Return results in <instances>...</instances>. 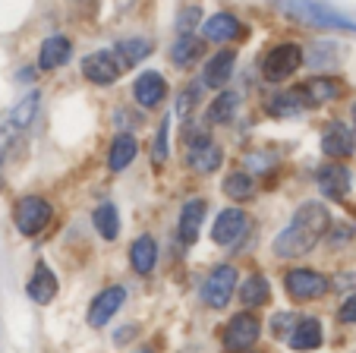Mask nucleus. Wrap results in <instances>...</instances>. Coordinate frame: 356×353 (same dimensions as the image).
I'll use <instances>...</instances> for the list:
<instances>
[{
  "mask_svg": "<svg viewBox=\"0 0 356 353\" xmlns=\"http://www.w3.org/2000/svg\"><path fill=\"white\" fill-rule=\"evenodd\" d=\"M259 340V322L252 313H236L234 319H230L227 331H224V347L234 353H243L249 350V347Z\"/></svg>",
  "mask_w": 356,
  "mask_h": 353,
  "instance_id": "6",
  "label": "nucleus"
},
{
  "mask_svg": "<svg viewBox=\"0 0 356 353\" xmlns=\"http://www.w3.org/2000/svg\"><path fill=\"white\" fill-rule=\"evenodd\" d=\"M189 164L202 173L218 171V167H221V148H218L205 133L189 136Z\"/></svg>",
  "mask_w": 356,
  "mask_h": 353,
  "instance_id": "10",
  "label": "nucleus"
},
{
  "mask_svg": "<svg viewBox=\"0 0 356 353\" xmlns=\"http://www.w3.org/2000/svg\"><path fill=\"white\" fill-rule=\"evenodd\" d=\"M300 92H302V98H306V104L316 107V104H322V101L337 98V95H341V86H337L334 79H328V76H318V79L306 82Z\"/></svg>",
  "mask_w": 356,
  "mask_h": 353,
  "instance_id": "22",
  "label": "nucleus"
},
{
  "mask_svg": "<svg viewBox=\"0 0 356 353\" xmlns=\"http://www.w3.org/2000/svg\"><path fill=\"white\" fill-rule=\"evenodd\" d=\"M234 63H236V51H218L209 63H205V73H202V82L209 88H224L234 73Z\"/></svg>",
  "mask_w": 356,
  "mask_h": 353,
  "instance_id": "15",
  "label": "nucleus"
},
{
  "mask_svg": "<svg viewBox=\"0 0 356 353\" xmlns=\"http://www.w3.org/2000/svg\"><path fill=\"white\" fill-rule=\"evenodd\" d=\"M234 113H236V95H234V92H221V95H218V98L209 104V113H205V120H209V123H227Z\"/></svg>",
  "mask_w": 356,
  "mask_h": 353,
  "instance_id": "27",
  "label": "nucleus"
},
{
  "mask_svg": "<svg viewBox=\"0 0 356 353\" xmlns=\"http://www.w3.org/2000/svg\"><path fill=\"white\" fill-rule=\"evenodd\" d=\"M268 297H271V287L262 274L246 278V284L240 287V300L246 303V306H262V303H268Z\"/></svg>",
  "mask_w": 356,
  "mask_h": 353,
  "instance_id": "26",
  "label": "nucleus"
},
{
  "mask_svg": "<svg viewBox=\"0 0 356 353\" xmlns=\"http://www.w3.org/2000/svg\"><path fill=\"white\" fill-rule=\"evenodd\" d=\"M287 19L300 22V26H312V29H337V32H356V22L350 16H343L341 10L328 7L322 0H277Z\"/></svg>",
  "mask_w": 356,
  "mask_h": 353,
  "instance_id": "2",
  "label": "nucleus"
},
{
  "mask_svg": "<svg viewBox=\"0 0 356 353\" xmlns=\"http://www.w3.org/2000/svg\"><path fill=\"white\" fill-rule=\"evenodd\" d=\"M95 227L104 240H114L117 233H120V214H117V205L114 202H101L95 208Z\"/></svg>",
  "mask_w": 356,
  "mask_h": 353,
  "instance_id": "25",
  "label": "nucleus"
},
{
  "mask_svg": "<svg viewBox=\"0 0 356 353\" xmlns=\"http://www.w3.org/2000/svg\"><path fill=\"white\" fill-rule=\"evenodd\" d=\"M47 221H51V202H44L41 196L19 199V205H16V227H19V233L35 237V233H41L47 227Z\"/></svg>",
  "mask_w": 356,
  "mask_h": 353,
  "instance_id": "4",
  "label": "nucleus"
},
{
  "mask_svg": "<svg viewBox=\"0 0 356 353\" xmlns=\"http://www.w3.org/2000/svg\"><path fill=\"white\" fill-rule=\"evenodd\" d=\"M129 262H133V268L139 274H148L152 268H155L158 262V246L152 237H139V240H133V246H129Z\"/></svg>",
  "mask_w": 356,
  "mask_h": 353,
  "instance_id": "21",
  "label": "nucleus"
},
{
  "mask_svg": "<svg viewBox=\"0 0 356 353\" xmlns=\"http://www.w3.org/2000/svg\"><path fill=\"white\" fill-rule=\"evenodd\" d=\"M139 353H148V350H139Z\"/></svg>",
  "mask_w": 356,
  "mask_h": 353,
  "instance_id": "38",
  "label": "nucleus"
},
{
  "mask_svg": "<svg viewBox=\"0 0 356 353\" xmlns=\"http://www.w3.org/2000/svg\"><path fill=\"white\" fill-rule=\"evenodd\" d=\"M202 35L209 41H234V38H240L243 35V26H240V19L236 16H230V13H215L205 26H202Z\"/></svg>",
  "mask_w": 356,
  "mask_h": 353,
  "instance_id": "18",
  "label": "nucleus"
},
{
  "mask_svg": "<svg viewBox=\"0 0 356 353\" xmlns=\"http://www.w3.org/2000/svg\"><path fill=\"white\" fill-rule=\"evenodd\" d=\"M350 120H353V133H356V104L350 107Z\"/></svg>",
  "mask_w": 356,
  "mask_h": 353,
  "instance_id": "37",
  "label": "nucleus"
},
{
  "mask_svg": "<svg viewBox=\"0 0 356 353\" xmlns=\"http://www.w3.org/2000/svg\"><path fill=\"white\" fill-rule=\"evenodd\" d=\"M287 340L293 350H316V347H322V325H318V319H300Z\"/></svg>",
  "mask_w": 356,
  "mask_h": 353,
  "instance_id": "19",
  "label": "nucleus"
},
{
  "mask_svg": "<svg viewBox=\"0 0 356 353\" xmlns=\"http://www.w3.org/2000/svg\"><path fill=\"white\" fill-rule=\"evenodd\" d=\"M284 284H287V293L293 300H316V297H322L328 290V281L318 272H312V268H293V272H287Z\"/></svg>",
  "mask_w": 356,
  "mask_h": 353,
  "instance_id": "8",
  "label": "nucleus"
},
{
  "mask_svg": "<svg viewBox=\"0 0 356 353\" xmlns=\"http://www.w3.org/2000/svg\"><path fill=\"white\" fill-rule=\"evenodd\" d=\"M168 136H170V117H164V120L158 123L155 146H152V152H155V161H158V164H161V161L168 158Z\"/></svg>",
  "mask_w": 356,
  "mask_h": 353,
  "instance_id": "32",
  "label": "nucleus"
},
{
  "mask_svg": "<svg viewBox=\"0 0 356 353\" xmlns=\"http://www.w3.org/2000/svg\"><path fill=\"white\" fill-rule=\"evenodd\" d=\"M328 224H331V214L322 202H302L293 212L290 224L277 233L275 253L281 256V259H293V256L309 253L325 233H328Z\"/></svg>",
  "mask_w": 356,
  "mask_h": 353,
  "instance_id": "1",
  "label": "nucleus"
},
{
  "mask_svg": "<svg viewBox=\"0 0 356 353\" xmlns=\"http://www.w3.org/2000/svg\"><path fill=\"white\" fill-rule=\"evenodd\" d=\"M246 230H249L246 212H240V208H224V212L218 214L215 227H211V237H215V243H221V246H236V243L246 237Z\"/></svg>",
  "mask_w": 356,
  "mask_h": 353,
  "instance_id": "7",
  "label": "nucleus"
},
{
  "mask_svg": "<svg viewBox=\"0 0 356 353\" xmlns=\"http://www.w3.org/2000/svg\"><path fill=\"white\" fill-rule=\"evenodd\" d=\"M300 63H302V47L277 45V47H271L268 57L262 61V73H265V79H271V82H284L300 70Z\"/></svg>",
  "mask_w": 356,
  "mask_h": 353,
  "instance_id": "3",
  "label": "nucleus"
},
{
  "mask_svg": "<svg viewBox=\"0 0 356 353\" xmlns=\"http://www.w3.org/2000/svg\"><path fill=\"white\" fill-rule=\"evenodd\" d=\"M353 146H356L353 130L337 123V120L328 123V133H325V139H322L325 155H331V158H347V155H353Z\"/></svg>",
  "mask_w": 356,
  "mask_h": 353,
  "instance_id": "17",
  "label": "nucleus"
},
{
  "mask_svg": "<svg viewBox=\"0 0 356 353\" xmlns=\"http://www.w3.org/2000/svg\"><path fill=\"white\" fill-rule=\"evenodd\" d=\"M195 95H199V86H193V88H186V92L180 95V104H177V113H189L193 111V104H195Z\"/></svg>",
  "mask_w": 356,
  "mask_h": 353,
  "instance_id": "36",
  "label": "nucleus"
},
{
  "mask_svg": "<svg viewBox=\"0 0 356 353\" xmlns=\"http://www.w3.org/2000/svg\"><path fill=\"white\" fill-rule=\"evenodd\" d=\"M302 107H309V104H306V98H302L300 88H293V92H281L268 101V113H275V117H293V113H300Z\"/></svg>",
  "mask_w": 356,
  "mask_h": 353,
  "instance_id": "23",
  "label": "nucleus"
},
{
  "mask_svg": "<svg viewBox=\"0 0 356 353\" xmlns=\"http://www.w3.org/2000/svg\"><path fill=\"white\" fill-rule=\"evenodd\" d=\"M35 107H38V95H29V98H22L19 107L10 113V127H16V130L29 127V123H32V117H35Z\"/></svg>",
  "mask_w": 356,
  "mask_h": 353,
  "instance_id": "31",
  "label": "nucleus"
},
{
  "mask_svg": "<svg viewBox=\"0 0 356 353\" xmlns=\"http://www.w3.org/2000/svg\"><path fill=\"white\" fill-rule=\"evenodd\" d=\"M133 95L142 107H158L164 101V95H168V82H164L161 73H152V70H148V73H142L139 79H136Z\"/></svg>",
  "mask_w": 356,
  "mask_h": 353,
  "instance_id": "14",
  "label": "nucleus"
},
{
  "mask_svg": "<svg viewBox=\"0 0 356 353\" xmlns=\"http://www.w3.org/2000/svg\"><path fill=\"white\" fill-rule=\"evenodd\" d=\"M221 189L230 196L234 202H243L252 196V189H256V183H252V177L249 173H230V177H224Z\"/></svg>",
  "mask_w": 356,
  "mask_h": 353,
  "instance_id": "29",
  "label": "nucleus"
},
{
  "mask_svg": "<svg viewBox=\"0 0 356 353\" xmlns=\"http://www.w3.org/2000/svg\"><path fill=\"white\" fill-rule=\"evenodd\" d=\"M123 303H127V290H123V287H108V290H101L98 297H95L92 309H88V325L101 328L117 309L123 306Z\"/></svg>",
  "mask_w": 356,
  "mask_h": 353,
  "instance_id": "11",
  "label": "nucleus"
},
{
  "mask_svg": "<svg viewBox=\"0 0 356 353\" xmlns=\"http://www.w3.org/2000/svg\"><path fill=\"white\" fill-rule=\"evenodd\" d=\"M70 61V41L63 35H54L41 45V54H38V67L41 70H57Z\"/></svg>",
  "mask_w": 356,
  "mask_h": 353,
  "instance_id": "20",
  "label": "nucleus"
},
{
  "mask_svg": "<svg viewBox=\"0 0 356 353\" xmlns=\"http://www.w3.org/2000/svg\"><path fill=\"white\" fill-rule=\"evenodd\" d=\"M337 319L347 322V325H356V293L341 303V313H337Z\"/></svg>",
  "mask_w": 356,
  "mask_h": 353,
  "instance_id": "35",
  "label": "nucleus"
},
{
  "mask_svg": "<svg viewBox=\"0 0 356 353\" xmlns=\"http://www.w3.org/2000/svg\"><path fill=\"white\" fill-rule=\"evenodd\" d=\"M26 293L32 297L35 303H41V306H44V303H51L57 297V278H54V272H51L44 262H38V265H35Z\"/></svg>",
  "mask_w": 356,
  "mask_h": 353,
  "instance_id": "16",
  "label": "nucleus"
},
{
  "mask_svg": "<svg viewBox=\"0 0 356 353\" xmlns=\"http://www.w3.org/2000/svg\"><path fill=\"white\" fill-rule=\"evenodd\" d=\"M287 325H296V319L290 313H277L275 319H271V334H275V338H284V334L290 331ZM287 338H290V334H287Z\"/></svg>",
  "mask_w": 356,
  "mask_h": 353,
  "instance_id": "34",
  "label": "nucleus"
},
{
  "mask_svg": "<svg viewBox=\"0 0 356 353\" xmlns=\"http://www.w3.org/2000/svg\"><path fill=\"white\" fill-rule=\"evenodd\" d=\"M136 152H139V146H136V139L133 136H117L114 139V146H111V155H108V164H111V171H123L127 164H133V158H136Z\"/></svg>",
  "mask_w": 356,
  "mask_h": 353,
  "instance_id": "24",
  "label": "nucleus"
},
{
  "mask_svg": "<svg viewBox=\"0 0 356 353\" xmlns=\"http://www.w3.org/2000/svg\"><path fill=\"white\" fill-rule=\"evenodd\" d=\"M199 51H202L199 38H193V35H183V38L174 45V51H170V61H174L177 67H189V63L199 57Z\"/></svg>",
  "mask_w": 356,
  "mask_h": 353,
  "instance_id": "30",
  "label": "nucleus"
},
{
  "mask_svg": "<svg viewBox=\"0 0 356 353\" xmlns=\"http://www.w3.org/2000/svg\"><path fill=\"white\" fill-rule=\"evenodd\" d=\"M82 76L98 82V86H111V82H117V76H120V63L114 61L111 51H95L82 61Z\"/></svg>",
  "mask_w": 356,
  "mask_h": 353,
  "instance_id": "9",
  "label": "nucleus"
},
{
  "mask_svg": "<svg viewBox=\"0 0 356 353\" xmlns=\"http://www.w3.org/2000/svg\"><path fill=\"white\" fill-rule=\"evenodd\" d=\"M205 212H209V205H205L202 199H189L186 205H183V212H180V227H177V233H180V240L186 243V246H193V243L199 240L202 221H205Z\"/></svg>",
  "mask_w": 356,
  "mask_h": 353,
  "instance_id": "13",
  "label": "nucleus"
},
{
  "mask_svg": "<svg viewBox=\"0 0 356 353\" xmlns=\"http://www.w3.org/2000/svg\"><path fill=\"white\" fill-rule=\"evenodd\" d=\"M117 51H120V61L127 63V67H133V63L145 61L148 54H152V41L148 38H127L117 45Z\"/></svg>",
  "mask_w": 356,
  "mask_h": 353,
  "instance_id": "28",
  "label": "nucleus"
},
{
  "mask_svg": "<svg viewBox=\"0 0 356 353\" xmlns=\"http://www.w3.org/2000/svg\"><path fill=\"white\" fill-rule=\"evenodd\" d=\"M236 290V268L234 265H221L211 272V278L205 281V287H202V300L209 303L211 309H224L230 303V297H234Z\"/></svg>",
  "mask_w": 356,
  "mask_h": 353,
  "instance_id": "5",
  "label": "nucleus"
},
{
  "mask_svg": "<svg viewBox=\"0 0 356 353\" xmlns=\"http://www.w3.org/2000/svg\"><path fill=\"white\" fill-rule=\"evenodd\" d=\"M195 26H202V13H199L195 7L183 10V13L177 16V29H180V35H193Z\"/></svg>",
  "mask_w": 356,
  "mask_h": 353,
  "instance_id": "33",
  "label": "nucleus"
},
{
  "mask_svg": "<svg viewBox=\"0 0 356 353\" xmlns=\"http://www.w3.org/2000/svg\"><path fill=\"white\" fill-rule=\"evenodd\" d=\"M350 183H353V173H350V167H343V164H328L318 171V189L334 202H341L343 196L350 193Z\"/></svg>",
  "mask_w": 356,
  "mask_h": 353,
  "instance_id": "12",
  "label": "nucleus"
}]
</instances>
